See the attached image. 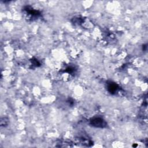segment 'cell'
<instances>
[{"instance_id": "6da1fadb", "label": "cell", "mask_w": 148, "mask_h": 148, "mask_svg": "<svg viewBox=\"0 0 148 148\" xmlns=\"http://www.w3.org/2000/svg\"><path fill=\"white\" fill-rule=\"evenodd\" d=\"M90 124L95 127L103 128L106 126L105 121L101 117H94L90 120Z\"/></svg>"}, {"instance_id": "7a4b0ae2", "label": "cell", "mask_w": 148, "mask_h": 148, "mask_svg": "<svg viewBox=\"0 0 148 148\" xmlns=\"http://www.w3.org/2000/svg\"><path fill=\"white\" fill-rule=\"evenodd\" d=\"M118 89V86L114 83H110L108 86V90L110 93H114Z\"/></svg>"}]
</instances>
